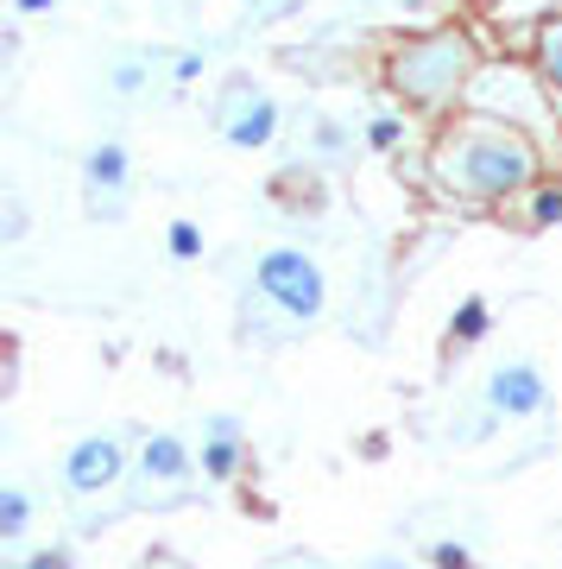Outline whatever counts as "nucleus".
Here are the masks:
<instances>
[{
    "label": "nucleus",
    "instance_id": "7",
    "mask_svg": "<svg viewBox=\"0 0 562 569\" xmlns=\"http://www.w3.org/2000/svg\"><path fill=\"white\" fill-rule=\"evenodd\" d=\"M82 171H89V190H108V197H114V190H127V146H96V152H89V159H82Z\"/></svg>",
    "mask_w": 562,
    "mask_h": 569
},
{
    "label": "nucleus",
    "instance_id": "16",
    "mask_svg": "<svg viewBox=\"0 0 562 569\" xmlns=\"http://www.w3.org/2000/svg\"><path fill=\"white\" fill-rule=\"evenodd\" d=\"M140 63H114V89H121V96H133V89H140Z\"/></svg>",
    "mask_w": 562,
    "mask_h": 569
},
{
    "label": "nucleus",
    "instance_id": "12",
    "mask_svg": "<svg viewBox=\"0 0 562 569\" xmlns=\"http://www.w3.org/2000/svg\"><path fill=\"white\" fill-rule=\"evenodd\" d=\"M367 140L380 146V152H399V140H404V121H399V114H373V127H367Z\"/></svg>",
    "mask_w": 562,
    "mask_h": 569
},
{
    "label": "nucleus",
    "instance_id": "18",
    "mask_svg": "<svg viewBox=\"0 0 562 569\" xmlns=\"http://www.w3.org/2000/svg\"><path fill=\"white\" fill-rule=\"evenodd\" d=\"M202 77V58H197V51H183V58H178V82H197Z\"/></svg>",
    "mask_w": 562,
    "mask_h": 569
},
{
    "label": "nucleus",
    "instance_id": "11",
    "mask_svg": "<svg viewBox=\"0 0 562 569\" xmlns=\"http://www.w3.org/2000/svg\"><path fill=\"white\" fill-rule=\"evenodd\" d=\"M0 531H7V538H20V531H26V493L20 488L0 493Z\"/></svg>",
    "mask_w": 562,
    "mask_h": 569
},
{
    "label": "nucleus",
    "instance_id": "10",
    "mask_svg": "<svg viewBox=\"0 0 562 569\" xmlns=\"http://www.w3.org/2000/svg\"><path fill=\"white\" fill-rule=\"evenodd\" d=\"M234 462H241V443H234V437H209V449H202V468H209L215 481H228V475H234Z\"/></svg>",
    "mask_w": 562,
    "mask_h": 569
},
{
    "label": "nucleus",
    "instance_id": "21",
    "mask_svg": "<svg viewBox=\"0 0 562 569\" xmlns=\"http://www.w3.org/2000/svg\"><path fill=\"white\" fill-rule=\"evenodd\" d=\"M44 7H58V0H20V13H44Z\"/></svg>",
    "mask_w": 562,
    "mask_h": 569
},
{
    "label": "nucleus",
    "instance_id": "3",
    "mask_svg": "<svg viewBox=\"0 0 562 569\" xmlns=\"http://www.w3.org/2000/svg\"><path fill=\"white\" fill-rule=\"evenodd\" d=\"M468 63H474L468 44L455 32H436V39H423V44H404L399 63H392V82H399L411 102H442L468 77Z\"/></svg>",
    "mask_w": 562,
    "mask_h": 569
},
{
    "label": "nucleus",
    "instance_id": "13",
    "mask_svg": "<svg viewBox=\"0 0 562 569\" xmlns=\"http://www.w3.org/2000/svg\"><path fill=\"white\" fill-rule=\"evenodd\" d=\"M171 253H178V260H197L202 253V228L197 222H171Z\"/></svg>",
    "mask_w": 562,
    "mask_h": 569
},
{
    "label": "nucleus",
    "instance_id": "6",
    "mask_svg": "<svg viewBox=\"0 0 562 569\" xmlns=\"http://www.w3.org/2000/svg\"><path fill=\"white\" fill-rule=\"evenodd\" d=\"M543 373L531 361H505L493 367V380H486V406L505 411V418H531V411H543Z\"/></svg>",
    "mask_w": 562,
    "mask_h": 569
},
{
    "label": "nucleus",
    "instance_id": "22",
    "mask_svg": "<svg viewBox=\"0 0 562 569\" xmlns=\"http://www.w3.org/2000/svg\"><path fill=\"white\" fill-rule=\"evenodd\" d=\"M399 7H436V0H399Z\"/></svg>",
    "mask_w": 562,
    "mask_h": 569
},
{
    "label": "nucleus",
    "instance_id": "15",
    "mask_svg": "<svg viewBox=\"0 0 562 569\" xmlns=\"http://www.w3.org/2000/svg\"><path fill=\"white\" fill-rule=\"evenodd\" d=\"M543 77L562 89V26H550V32H543Z\"/></svg>",
    "mask_w": 562,
    "mask_h": 569
},
{
    "label": "nucleus",
    "instance_id": "2",
    "mask_svg": "<svg viewBox=\"0 0 562 569\" xmlns=\"http://www.w3.org/2000/svg\"><path fill=\"white\" fill-rule=\"evenodd\" d=\"M253 284H260V291L284 310V317H291V323H317L322 305H329L322 266L310 260V253H298V247H272V253H260V272H253Z\"/></svg>",
    "mask_w": 562,
    "mask_h": 569
},
{
    "label": "nucleus",
    "instance_id": "20",
    "mask_svg": "<svg viewBox=\"0 0 562 569\" xmlns=\"http://www.w3.org/2000/svg\"><path fill=\"white\" fill-rule=\"evenodd\" d=\"M317 146H322V152H335V146H342V127L322 121V127H317Z\"/></svg>",
    "mask_w": 562,
    "mask_h": 569
},
{
    "label": "nucleus",
    "instance_id": "17",
    "mask_svg": "<svg viewBox=\"0 0 562 569\" xmlns=\"http://www.w3.org/2000/svg\"><path fill=\"white\" fill-rule=\"evenodd\" d=\"M436 569H468V550L462 545H436Z\"/></svg>",
    "mask_w": 562,
    "mask_h": 569
},
{
    "label": "nucleus",
    "instance_id": "8",
    "mask_svg": "<svg viewBox=\"0 0 562 569\" xmlns=\"http://www.w3.org/2000/svg\"><path fill=\"white\" fill-rule=\"evenodd\" d=\"M140 462H145V475H159V481H183V475H190V449H183L178 437H145Z\"/></svg>",
    "mask_w": 562,
    "mask_h": 569
},
{
    "label": "nucleus",
    "instance_id": "5",
    "mask_svg": "<svg viewBox=\"0 0 562 569\" xmlns=\"http://www.w3.org/2000/svg\"><path fill=\"white\" fill-rule=\"evenodd\" d=\"M121 481V443L114 437H82L70 456H63V488L70 493H101Z\"/></svg>",
    "mask_w": 562,
    "mask_h": 569
},
{
    "label": "nucleus",
    "instance_id": "14",
    "mask_svg": "<svg viewBox=\"0 0 562 569\" xmlns=\"http://www.w3.org/2000/svg\"><path fill=\"white\" fill-rule=\"evenodd\" d=\"M531 222H538V228H556L562 222V190H538V197H531Z\"/></svg>",
    "mask_w": 562,
    "mask_h": 569
},
{
    "label": "nucleus",
    "instance_id": "9",
    "mask_svg": "<svg viewBox=\"0 0 562 569\" xmlns=\"http://www.w3.org/2000/svg\"><path fill=\"white\" fill-rule=\"evenodd\" d=\"M449 336H455V342H481L486 336V305L481 298H468V305L449 317Z\"/></svg>",
    "mask_w": 562,
    "mask_h": 569
},
{
    "label": "nucleus",
    "instance_id": "1",
    "mask_svg": "<svg viewBox=\"0 0 562 569\" xmlns=\"http://www.w3.org/2000/svg\"><path fill=\"white\" fill-rule=\"evenodd\" d=\"M531 146L519 133H505V127H462L455 140H442L436 152V171L449 190H462V197H505V190H519L531 178Z\"/></svg>",
    "mask_w": 562,
    "mask_h": 569
},
{
    "label": "nucleus",
    "instance_id": "4",
    "mask_svg": "<svg viewBox=\"0 0 562 569\" xmlns=\"http://www.w3.org/2000/svg\"><path fill=\"white\" fill-rule=\"evenodd\" d=\"M272 133H279V102L260 96L253 82H228V96H221V140L241 146V152H260V146H272Z\"/></svg>",
    "mask_w": 562,
    "mask_h": 569
},
{
    "label": "nucleus",
    "instance_id": "19",
    "mask_svg": "<svg viewBox=\"0 0 562 569\" xmlns=\"http://www.w3.org/2000/svg\"><path fill=\"white\" fill-rule=\"evenodd\" d=\"M26 569H70V557H63V550H44V557H32Z\"/></svg>",
    "mask_w": 562,
    "mask_h": 569
}]
</instances>
